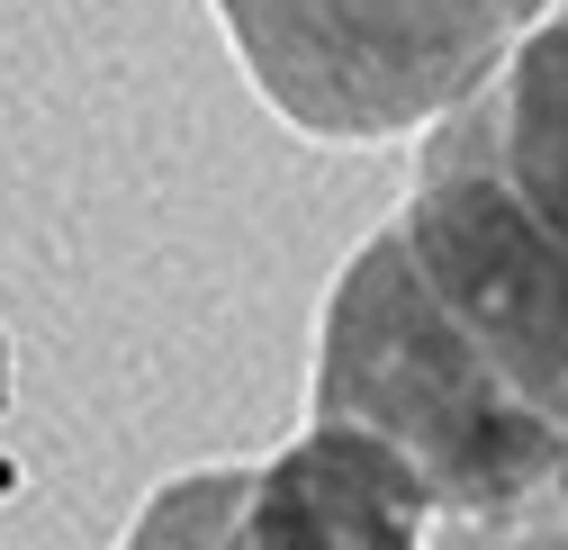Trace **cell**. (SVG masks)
<instances>
[{"mask_svg": "<svg viewBox=\"0 0 568 550\" xmlns=\"http://www.w3.org/2000/svg\"><path fill=\"white\" fill-rule=\"evenodd\" d=\"M443 532V497L379 425L362 416H307L271 460H253L244 541H298V550H406Z\"/></svg>", "mask_w": 568, "mask_h": 550, "instance_id": "cell-4", "label": "cell"}, {"mask_svg": "<svg viewBox=\"0 0 568 550\" xmlns=\"http://www.w3.org/2000/svg\"><path fill=\"white\" fill-rule=\"evenodd\" d=\"M388 226L478 353L568 425V226L496 163L469 100L424 126L415 181Z\"/></svg>", "mask_w": 568, "mask_h": 550, "instance_id": "cell-3", "label": "cell"}, {"mask_svg": "<svg viewBox=\"0 0 568 550\" xmlns=\"http://www.w3.org/2000/svg\"><path fill=\"white\" fill-rule=\"evenodd\" d=\"M244 506H253V460L190 469V478H163V488L126 515V541H135V550H154V541H181V550L244 541Z\"/></svg>", "mask_w": 568, "mask_h": 550, "instance_id": "cell-6", "label": "cell"}, {"mask_svg": "<svg viewBox=\"0 0 568 550\" xmlns=\"http://www.w3.org/2000/svg\"><path fill=\"white\" fill-rule=\"evenodd\" d=\"M244 82L316 145H397L452 118L550 0H207Z\"/></svg>", "mask_w": 568, "mask_h": 550, "instance_id": "cell-2", "label": "cell"}, {"mask_svg": "<svg viewBox=\"0 0 568 550\" xmlns=\"http://www.w3.org/2000/svg\"><path fill=\"white\" fill-rule=\"evenodd\" d=\"M469 118L487 126L496 163L568 226V0H550V19L469 91Z\"/></svg>", "mask_w": 568, "mask_h": 550, "instance_id": "cell-5", "label": "cell"}, {"mask_svg": "<svg viewBox=\"0 0 568 550\" xmlns=\"http://www.w3.org/2000/svg\"><path fill=\"white\" fill-rule=\"evenodd\" d=\"M316 416L379 425L443 497V532L568 541V425L496 370L424 289L397 226L343 262L316 325Z\"/></svg>", "mask_w": 568, "mask_h": 550, "instance_id": "cell-1", "label": "cell"}]
</instances>
